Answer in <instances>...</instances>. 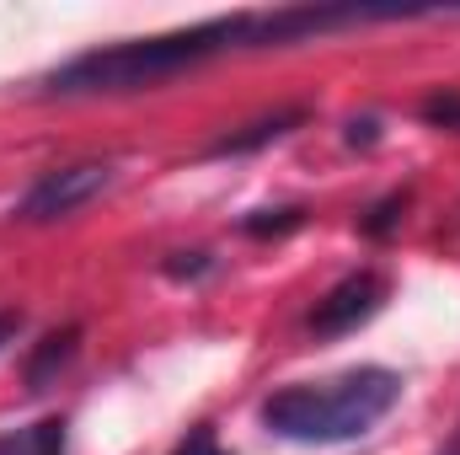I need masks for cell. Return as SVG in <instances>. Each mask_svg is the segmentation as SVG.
<instances>
[{
    "label": "cell",
    "mask_w": 460,
    "mask_h": 455,
    "mask_svg": "<svg viewBox=\"0 0 460 455\" xmlns=\"http://www.w3.org/2000/svg\"><path fill=\"white\" fill-rule=\"evenodd\" d=\"M364 22V11L353 5H289V11H235V16H215L199 27H177L161 38H128L113 49H92L75 54L70 65L43 76L49 97H118V92H145L161 86L226 49H268V43H300L311 32L327 27H353Z\"/></svg>",
    "instance_id": "cell-1"
},
{
    "label": "cell",
    "mask_w": 460,
    "mask_h": 455,
    "mask_svg": "<svg viewBox=\"0 0 460 455\" xmlns=\"http://www.w3.org/2000/svg\"><path fill=\"white\" fill-rule=\"evenodd\" d=\"M402 402V375L380 364H358L332 380L284 386L262 402V429L289 445H348L364 440Z\"/></svg>",
    "instance_id": "cell-2"
},
{
    "label": "cell",
    "mask_w": 460,
    "mask_h": 455,
    "mask_svg": "<svg viewBox=\"0 0 460 455\" xmlns=\"http://www.w3.org/2000/svg\"><path fill=\"white\" fill-rule=\"evenodd\" d=\"M113 188V166L108 161H75V166H59V172H43L32 183V193L22 199V220L27 226H43V220H65L75 215L81 204H92L97 193Z\"/></svg>",
    "instance_id": "cell-3"
},
{
    "label": "cell",
    "mask_w": 460,
    "mask_h": 455,
    "mask_svg": "<svg viewBox=\"0 0 460 455\" xmlns=\"http://www.w3.org/2000/svg\"><path fill=\"white\" fill-rule=\"evenodd\" d=\"M380 306H385V279L364 268V273H348L343 284H332V290L316 300V311L305 317V327H311L316 338H343L353 327H364Z\"/></svg>",
    "instance_id": "cell-4"
},
{
    "label": "cell",
    "mask_w": 460,
    "mask_h": 455,
    "mask_svg": "<svg viewBox=\"0 0 460 455\" xmlns=\"http://www.w3.org/2000/svg\"><path fill=\"white\" fill-rule=\"evenodd\" d=\"M70 451V429L65 418H38L27 429L0 434V455H65Z\"/></svg>",
    "instance_id": "cell-5"
},
{
    "label": "cell",
    "mask_w": 460,
    "mask_h": 455,
    "mask_svg": "<svg viewBox=\"0 0 460 455\" xmlns=\"http://www.w3.org/2000/svg\"><path fill=\"white\" fill-rule=\"evenodd\" d=\"M75 343H81V327H65V333H49L38 343V353L27 359V391H49L54 375L75 359Z\"/></svg>",
    "instance_id": "cell-6"
},
{
    "label": "cell",
    "mask_w": 460,
    "mask_h": 455,
    "mask_svg": "<svg viewBox=\"0 0 460 455\" xmlns=\"http://www.w3.org/2000/svg\"><path fill=\"white\" fill-rule=\"evenodd\" d=\"M305 113L300 108H289V113H273V118H257V123H246L241 134H226V139H215L209 145V156H246V150H257V145H268V139H284L289 129H300Z\"/></svg>",
    "instance_id": "cell-7"
},
{
    "label": "cell",
    "mask_w": 460,
    "mask_h": 455,
    "mask_svg": "<svg viewBox=\"0 0 460 455\" xmlns=\"http://www.w3.org/2000/svg\"><path fill=\"white\" fill-rule=\"evenodd\" d=\"M300 226H305V210H257V215L241 220L246 236H284V230H300Z\"/></svg>",
    "instance_id": "cell-8"
},
{
    "label": "cell",
    "mask_w": 460,
    "mask_h": 455,
    "mask_svg": "<svg viewBox=\"0 0 460 455\" xmlns=\"http://www.w3.org/2000/svg\"><path fill=\"white\" fill-rule=\"evenodd\" d=\"M402 210H407V193H391V199H380V204H375V210L358 220V230L380 241V236H391V230L402 226Z\"/></svg>",
    "instance_id": "cell-9"
},
{
    "label": "cell",
    "mask_w": 460,
    "mask_h": 455,
    "mask_svg": "<svg viewBox=\"0 0 460 455\" xmlns=\"http://www.w3.org/2000/svg\"><path fill=\"white\" fill-rule=\"evenodd\" d=\"M423 118L439 123V129H460V92H434L423 103Z\"/></svg>",
    "instance_id": "cell-10"
},
{
    "label": "cell",
    "mask_w": 460,
    "mask_h": 455,
    "mask_svg": "<svg viewBox=\"0 0 460 455\" xmlns=\"http://www.w3.org/2000/svg\"><path fill=\"white\" fill-rule=\"evenodd\" d=\"M172 455H230V451H220V445H215V429H193V434H188V440H182Z\"/></svg>",
    "instance_id": "cell-11"
},
{
    "label": "cell",
    "mask_w": 460,
    "mask_h": 455,
    "mask_svg": "<svg viewBox=\"0 0 460 455\" xmlns=\"http://www.w3.org/2000/svg\"><path fill=\"white\" fill-rule=\"evenodd\" d=\"M209 263H204V252H193V263H166V273L172 279H188V273H204Z\"/></svg>",
    "instance_id": "cell-12"
},
{
    "label": "cell",
    "mask_w": 460,
    "mask_h": 455,
    "mask_svg": "<svg viewBox=\"0 0 460 455\" xmlns=\"http://www.w3.org/2000/svg\"><path fill=\"white\" fill-rule=\"evenodd\" d=\"M16 327H22V317H16V311H0V348L16 338Z\"/></svg>",
    "instance_id": "cell-13"
},
{
    "label": "cell",
    "mask_w": 460,
    "mask_h": 455,
    "mask_svg": "<svg viewBox=\"0 0 460 455\" xmlns=\"http://www.w3.org/2000/svg\"><path fill=\"white\" fill-rule=\"evenodd\" d=\"M445 455H460V445H450V451H445Z\"/></svg>",
    "instance_id": "cell-14"
}]
</instances>
